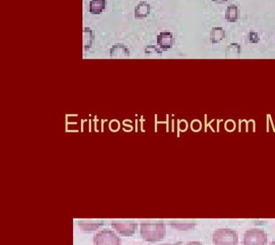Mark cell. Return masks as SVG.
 <instances>
[{"instance_id": "cell-1", "label": "cell", "mask_w": 275, "mask_h": 245, "mask_svg": "<svg viewBox=\"0 0 275 245\" xmlns=\"http://www.w3.org/2000/svg\"><path fill=\"white\" fill-rule=\"evenodd\" d=\"M166 232V224L163 221L141 224V235L147 241L155 242L161 241L165 236Z\"/></svg>"}, {"instance_id": "cell-2", "label": "cell", "mask_w": 275, "mask_h": 245, "mask_svg": "<svg viewBox=\"0 0 275 245\" xmlns=\"http://www.w3.org/2000/svg\"><path fill=\"white\" fill-rule=\"evenodd\" d=\"M213 242L215 245H238L239 236L237 232L230 228H220L214 231Z\"/></svg>"}, {"instance_id": "cell-3", "label": "cell", "mask_w": 275, "mask_h": 245, "mask_svg": "<svg viewBox=\"0 0 275 245\" xmlns=\"http://www.w3.org/2000/svg\"><path fill=\"white\" fill-rule=\"evenodd\" d=\"M267 238L268 235L265 231L254 228L244 233L243 245H266Z\"/></svg>"}, {"instance_id": "cell-4", "label": "cell", "mask_w": 275, "mask_h": 245, "mask_svg": "<svg viewBox=\"0 0 275 245\" xmlns=\"http://www.w3.org/2000/svg\"><path fill=\"white\" fill-rule=\"evenodd\" d=\"M95 245H121V239L113 231L104 229L93 236Z\"/></svg>"}, {"instance_id": "cell-5", "label": "cell", "mask_w": 275, "mask_h": 245, "mask_svg": "<svg viewBox=\"0 0 275 245\" xmlns=\"http://www.w3.org/2000/svg\"><path fill=\"white\" fill-rule=\"evenodd\" d=\"M111 226L122 236H131L135 234L138 227V224L137 223L132 222V221H126V222L112 221Z\"/></svg>"}, {"instance_id": "cell-6", "label": "cell", "mask_w": 275, "mask_h": 245, "mask_svg": "<svg viewBox=\"0 0 275 245\" xmlns=\"http://www.w3.org/2000/svg\"><path fill=\"white\" fill-rule=\"evenodd\" d=\"M174 37L170 32H162L157 35V44L161 49L167 51L173 47Z\"/></svg>"}, {"instance_id": "cell-7", "label": "cell", "mask_w": 275, "mask_h": 245, "mask_svg": "<svg viewBox=\"0 0 275 245\" xmlns=\"http://www.w3.org/2000/svg\"><path fill=\"white\" fill-rule=\"evenodd\" d=\"M130 50L123 43H117L113 45L110 50V56L112 58H121L128 57Z\"/></svg>"}, {"instance_id": "cell-8", "label": "cell", "mask_w": 275, "mask_h": 245, "mask_svg": "<svg viewBox=\"0 0 275 245\" xmlns=\"http://www.w3.org/2000/svg\"><path fill=\"white\" fill-rule=\"evenodd\" d=\"M151 14V5L146 1H141L134 8L135 19H144Z\"/></svg>"}, {"instance_id": "cell-9", "label": "cell", "mask_w": 275, "mask_h": 245, "mask_svg": "<svg viewBox=\"0 0 275 245\" xmlns=\"http://www.w3.org/2000/svg\"><path fill=\"white\" fill-rule=\"evenodd\" d=\"M78 224L82 230L85 231H95L100 227V226L103 225L104 221L102 219H95V220H80L78 221Z\"/></svg>"}, {"instance_id": "cell-10", "label": "cell", "mask_w": 275, "mask_h": 245, "mask_svg": "<svg viewBox=\"0 0 275 245\" xmlns=\"http://www.w3.org/2000/svg\"><path fill=\"white\" fill-rule=\"evenodd\" d=\"M83 48L85 51H88L90 49L94 40H95V33L93 30L88 27H85L83 30Z\"/></svg>"}, {"instance_id": "cell-11", "label": "cell", "mask_w": 275, "mask_h": 245, "mask_svg": "<svg viewBox=\"0 0 275 245\" xmlns=\"http://www.w3.org/2000/svg\"><path fill=\"white\" fill-rule=\"evenodd\" d=\"M105 6L106 0H91L89 3V12L92 15H100L105 9Z\"/></svg>"}, {"instance_id": "cell-12", "label": "cell", "mask_w": 275, "mask_h": 245, "mask_svg": "<svg viewBox=\"0 0 275 245\" xmlns=\"http://www.w3.org/2000/svg\"><path fill=\"white\" fill-rule=\"evenodd\" d=\"M239 8L236 5H231L226 8L224 18L228 23H234L239 19Z\"/></svg>"}, {"instance_id": "cell-13", "label": "cell", "mask_w": 275, "mask_h": 245, "mask_svg": "<svg viewBox=\"0 0 275 245\" xmlns=\"http://www.w3.org/2000/svg\"><path fill=\"white\" fill-rule=\"evenodd\" d=\"M226 38L225 30L221 27H214L210 30V42L213 44L219 43Z\"/></svg>"}, {"instance_id": "cell-14", "label": "cell", "mask_w": 275, "mask_h": 245, "mask_svg": "<svg viewBox=\"0 0 275 245\" xmlns=\"http://www.w3.org/2000/svg\"><path fill=\"white\" fill-rule=\"evenodd\" d=\"M169 224L179 230H189L197 225V223H184L183 224V223H175L174 221H170Z\"/></svg>"}, {"instance_id": "cell-15", "label": "cell", "mask_w": 275, "mask_h": 245, "mask_svg": "<svg viewBox=\"0 0 275 245\" xmlns=\"http://www.w3.org/2000/svg\"><path fill=\"white\" fill-rule=\"evenodd\" d=\"M226 54H239L241 53V47L238 43H231L226 48Z\"/></svg>"}, {"instance_id": "cell-16", "label": "cell", "mask_w": 275, "mask_h": 245, "mask_svg": "<svg viewBox=\"0 0 275 245\" xmlns=\"http://www.w3.org/2000/svg\"><path fill=\"white\" fill-rule=\"evenodd\" d=\"M248 38H249V43H250L256 44V43H259L260 42V38H259V35L254 31L249 32Z\"/></svg>"}, {"instance_id": "cell-17", "label": "cell", "mask_w": 275, "mask_h": 245, "mask_svg": "<svg viewBox=\"0 0 275 245\" xmlns=\"http://www.w3.org/2000/svg\"><path fill=\"white\" fill-rule=\"evenodd\" d=\"M146 54H152V53H156V54L162 55V51L160 49L157 48V47L154 46V45H148L145 50Z\"/></svg>"}, {"instance_id": "cell-18", "label": "cell", "mask_w": 275, "mask_h": 245, "mask_svg": "<svg viewBox=\"0 0 275 245\" xmlns=\"http://www.w3.org/2000/svg\"><path fill=\"white\" fill-rule=\"evenodd\" d=\"M211 1L216 5H223L224 4V3H226V2L229 1V0H211Z\"/></svg>"}, {"instance_id": "cell-19", "label": "cell", "mask_w": 275, "mask_h": 245, "mask_svg": "<svg viewBox=\"0 0 275 245\" xmlns=\"http://www.w3.org/2000/svg\"><path fill=\"white\" fill-rule=\"evenodd\" d=\"M186 245H204L202 244L201 241H189V242H188L187 244Z\"/></svg>"}, {"instance_id": "cell-20", "label": "cell", "mask_w": 275, "mask_h": 245, "mask_svg": "<svg viewBox=\"0 0 275 245\" xmlns=\"http://www.w3.org/2000/svg\"><path fill=\"white\" fill-rule=\"evenodd\" d=\"M181 244H182V241H179V242L173 243V244H171V243H167V244H162L160 245H180Z\"/></svg>"}, {"instance_id": "cell-21", "label": "cell", "mask_w": 275, "mask_h": 245, "mask_svg": "<svg viewBox=\"0 0 275 245\" xmlns=\"http://www.w3.org/2000/svg\"><path fill=\"white\" fill-rule=\"evenodd\" d=\"M270 245H275V240L273 241L271 243Z\"/></svg>"}, {"instance_id": "cell-22", "label": "cell", "mask_w": 275, "mask_h": 245, "mask_svg": "<svg viewBox=\"0 0 275 245\" xmlns=\"http://www.w3.org/2000/svg\"><path fill=\"white\" fill-rule=\"evenodd\" d=\"M274 40H275V37H274Z\"/></svg>"}]
</instances>
